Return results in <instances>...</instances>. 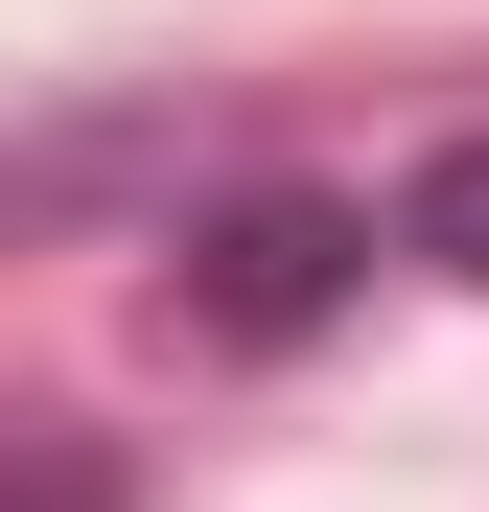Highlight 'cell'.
Returning a JSON list of instances; mask_svg holds the SVG:
<instances>
[{"label": "cell", "mask_w": 489, "mask_h": 512, "mask_svg": "<svg viewBox=\"0 0 489 512\" xmlns=\"http://www.w3.org/2000/svg\"><path fill=\"white\" fill-rule=\"evenodd\" d=\"M350 280H373V210H350V187H303V163H257V187H210L187 233H163L187 350H303Z\"/></svg>", "instance_id": "6da1fadb"}, {"label": "cell", "mask_w": 489, "mask_h": 512, "mask_svg": "<svg viewBox=\"0 0 489 512\" xmlns=\"http://www.w3.org/2000/svg\"><path fill=\"white\" fill-rule=\"evenodd\" d=\"M396 256H443V280L489 303V117H466V140H420V187H396Z\"/></svg>", "instance_id": "7a4b0ae2"}, {"label": "cell", "mask_w": 489, "mask_h": 512, "mask_svg": "<svg viewBox=\"0 0 489 512\" xmlns=\"http://www.w3.org/2000/svg\"><path fill=\"white\" fill-rule=\"evenodd\" d=\"M24 512H117V443H94V419H24Z\"/></svg>", "instance_id": "3957f363"}]
</instances>
